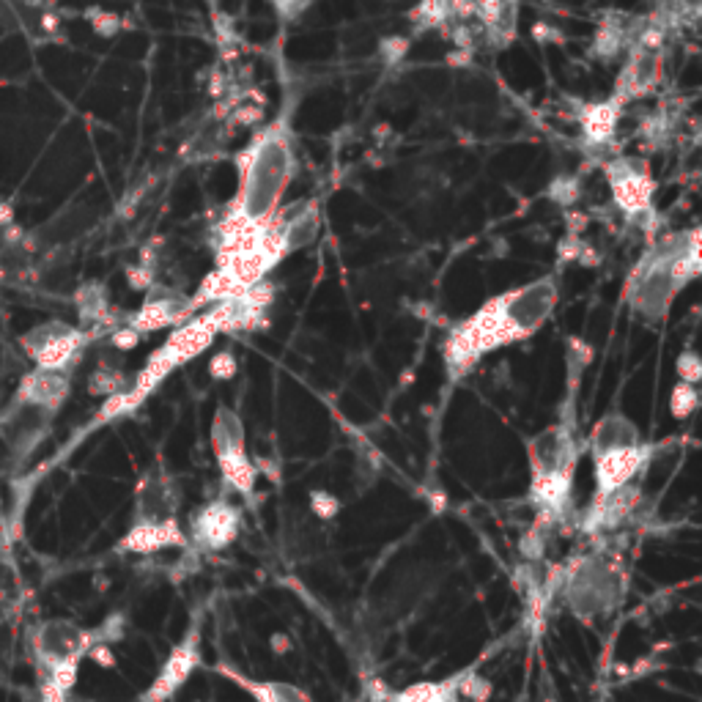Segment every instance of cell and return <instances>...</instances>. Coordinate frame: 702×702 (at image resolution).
<instances>
[{"label": "cell", "mask_w": 702, "mask_h": 702, "mask_svg": "<svg viewBox=\"0 0 702 702\" xmlns=\"http://www.w3.org/2000/svg\"><path fill=\"white\" fill-rule=\"evenodd\" d=\"M639 500H642V491L637 483H628L620 489L593 497L590 508H587L582 527L587 532H612L617 527H623L628 522V516H634Z\"/></svg>", "instance_id": "11"}, {"label": "cell", "mask_w": 702, "mask_h": 702, "mask_svg": "<svg viewBox=\"0 0 702 702\" xmlns=\"http://www.w3.org/2000/svg\"><path fill=\"white\" fill-rule=\"evenodd\" d=\"M560 593L571 615L585 623H596L620 607L623 574L604 554H587L565 571Z\"/></svg>", "instance_id": "4"}, {"label": "cell", "mask_w": 702, "mask_h": 702, "mask_svg": "<svg viewBox=\"0 0 702 702\" xmlns=\"http://www.w3.org/2000/svg\"><path fill=\"white\" fill-rule=\"evenodd\" d=\"M417 17L423 25H439L447 17V0H423L417 9Z\"/></svg>", "instance_id": "21"}, {"label": "cell", "mask_w": 702, "mask_h": 702, "mask_svg": "<svg viewBox=\"0 0 702 702\" xmlns=\"http://www.w3.org/2000/svg\"><path fill=\"white\" fill-rule=\"evenodd\" d=\"M642 445V434L639 428L620 412L601 417L590 434V456H601V453H612V450H623V447Z\"/></svg>", "instance_id": "14"}, {"label": "cell", "mask_w": 702, "mask_h": 702, "mask_svg": "<svg viewBox=\"0 0 702 702\" xmlns=\"http://www.w3.org/2000/svg\"><path fill=\"white\" fill-rule=\"evenodd\" d=\"M310 511L316 513L321 522H330V519H335L341 513V500L324 489L310 491Z\"/></svg>", "instance_id": "20"}, {"label": "cell", "mask_w": 702, "mask_h": 702, "mask_svg": "<svg viewBox=\"0 0 702 702\" xmlns=\"http://www.w3.org/2000/svg\"><path fill=\"white\" fill-rule=\"evenodd\" d=\"M187 543H192L201 552H223L236 541V535L242 530V513L236 505L228 500H212L201 505L190 516L187 527Z\"/></svg>", "instance_id": "6"}, {"label": "cell", "mask_w": 702, "mask_h": 702, "mask_svg": "<svg viewBox=\"0 0 702 702\" xmlns=\"http://www.w3.org/2000/svg\"><path fill=\"white\" fill-rule=\"evenodd\" d=\"M554 305H557L554 277H541L530 286L491 299L489 305H483L475 316H469L447 335L445 362L450 376L458 379L472 371L480 357H486L489 351L532 335L552 316Z\"/></svg>", "instance_id": "1"}, {"label": "cell", "mask_w": 702, "mask_h": 702, "mask_svg": "<svg viewBox=\"0 0 702 702\" xmlns=\"http://www.w3.org/2000/svg\"><path fill=\"white\" fill-rule=\"evenodd\" d=\"M66 395H69V379H66V373L44 371V368H36L33 373H28V376L22 379L20 390H17V398H20L22 406L42 409V412H50V415L61 409Z\"/></svg>", "instance_id": "13"}, {"label": "cell", "mask_w": 702, "mask_h": 702, "mask_svg": "<svg viewBox=\"0 0 702 702\" xmlns=\"http://www.w3.org/2000/svg\"><path fill=\"white\" fill-rule=\"evenodd\" d=\"M275 3H277V6H280V9L286 11V9H294L299 0H275Z\"/></svg>", "instance_id": "28"}, {"label": "cell", "mask_w": 702, "mask_h": 702, "mask_svg": "<svg viewBox=\"0 0 702 702\" xmlns=\"http://www.w3.org/2000/svg\"><path fill=\"white\" fill-rule=\"evenodd\" d=\"M118 25H121V22H118L116 14H107V11L94 14V28L102 33V36H113V33L118 31Z\"/></svg>", "instance_id": "25"}, {"label": "cell", "mask_w": 702, "mask_h": 702, "mask_svg": "<svg viewBox=\"0 0 702 702\" xmlns=\"http://www.w3.org/2000/svg\"><path fill=\"white\" fill-rule=\"evenodd\" d=\"M269 642H272V650H275V653H280V656L291 650V639H288V634H272V639H269Z\"/></svg>", "instance_id": "27"}, {"label": "cell", "mask_w": 702, "mask_h": 702, "mask_svg": "<svg viewBox=\"0 0 702 702\" xmlns=\"http://www.w3.org/2000/svg\"><path fill=\"white\" fill-rule=\"evenodd\" d=\"M530 500L541 511L543 519H563L571 505L576 472V439L574 428L554 426L541 431L530 442Z\"/></svg>", "instance_id": "3"}, {"label": "cell", "mask_w": 702, "mask_h": 702, "mask_svg": "<svg viewBox=\"0 0 702 702\" xmlns=\"http://www.w3.org/2000/svg\"><path fill=\"white\" fill-rule=\"evenodd\" d=\"M653 453H656V447L642 442V445L637 447H623V450H612V453L593 456L596 497L620 489V486H628V483H634L639 472H645Z\"/></svg>", "instance_id": "9"}, {"label": "cell", "mask_w": 702, "mask_h": 702, "mask_svg": "<svg viewBox=\"0 0 702 702\" xmlns=\"http://www.w3.org/2000/svg\"><path fill=\"white\" fill-rule=\"evenodd\" d=\"M678 373H681V382L686 384H697L702 376V365L700 360H697V354H683V357H678Z\"/></svg>", "instance_id": "22"}, {"label": "cell", "mask_w": 702, "mask_h": 702, "mask_svg": "<svg viewBox=\"0 0 702 702\" xmlns=\"http://www.w3.org/2000/svg\"><path fill=\"white\" fill-rule=\"evenodd\" d=\"M612 129H615V107L612 105L593 107V113H590V118H587V132H590V138H596V140L609 138V135H612Z\"/></svg>", "instance_id": "19"}, {"label": "cell", "mask_w": 702, "mask_h": 702, "mask_svg": "<svg viewBox=\"0 0 702 702\" xmlns=\"http://www.w3.org/2000/svg\"><path fill=\"white\" fill-rule=\"evenodd\" d=\"M217 672H220L223 678H228V681L234 683V686H239L242 692L250 694V697H253L256 702H313V697H310L305 689L294 686V683L258 681V678H247V675H242V672L225 667V664L223 667L217 664Z\"/></svg>", "instance_id": "15"}, {"label": "cell", "mask_w": 702, "mask_h": 702, "mask_svg": "<svg viewBox=\"0 0 702 702\" xmlns=\"http://www.w3.org/2000/svg\"><path fill=\"white\" fill-rule=\"evenodd\" d=\"M697 406H700V393H697V384L681 382L678 387H675V390H672V398H670L672 417L686 420V417L692 415V412H697Z\"/></svg>", "instance_id": "18"}, {"label": "cell", "mask_w": 702, "mask_h": 702, "mask_svg": "<svg viewBox=\"0 0 702 702\" xmlns=\"http://www.w3.org/2000/svg\"><path fill=\"white\" fill-rule=\"evenodd\" d=\"M138 338V332L127 324L124 330L113 332V346H118V349H135V346H138Z\"/></svg>", "instance_id": "26"}, {"label": "cell", "mask_w": 702, "mask_h": 702, "mask_svg": "<svg viewBox=\"0 0 702 702\" xmlns=\"http://www.w3.org/2000/svg\"><path fill=\"white\" fill-rule=\"evenodd\" d=\"M239 171H242L239 195L220 236L245 234L275 217L277 203L283 198L294 171L291 140L283 124L269 127L250 143V149L239 157Z\"/></svg>", "instance_id": "2"}, {"label": "cell", "mask_w": 702, "mask_h": 702, "mask_svg": "<svg viewBox=\"0 0 702 702\" xmlns=\"http://www.w3.org/2000/svg\"><path fill=\"white\" fill-rule=\"evenodd\" d=\"M173 546H187V535L179 527V519L173 522H151V524H129L127 535L116 543L118 554H154Z\"/></svg>", "instance_id": "12"}, {"label": "cell", "mask_w": 702, "mask_h": 702, "mask_svg": "<svg viewBox=\"0 0 702 702\" xmlns=\"http://www.w3.org/2000/svg\"><path fill=\"white\" fill-rule=\"evenodd\" d=\"M212 450L217 464H220V475H223L225 483L234 491H239L242 497H253L258 467L253 464V458L247 456L245 423L228 406H220L214 412Z\"/></svg>", "instance_id": "5"}, {"label": "cell", "mask_w": 702, "mask_h": 702, "mask_svg": "<svg viewBox=\"0 0 702 702\" xmlns=\"http://www.w3.org/2000/svg\"><path fill=\"white\" fill-rule=\"evenodd\" d=\"M198 664H201V626H192L187 637L171 650V656L165 659L157 678L151 681L146 692L140 694L138 702H168L184 683L190 681Z\"/></svg>", "instance_id": "8"}, {"label": "cell", "mask_w": 702, "mask_h": 702, "mask_svg": "<svg viewBox=\"0 0 702 702\" xmlns=\"http://www.w3.org/2000/svg\"><path fill=\"white\" fill-rule=\"evenodd\" d=\"M659 75H661V55L656 47H648V44H642L637 53H634V58H631V64L626 66V72H623V77H620V96H637V94H645V91H650V88L659 83Z\"/></svg>", "instance_id": "16"}, {"label": "cell", "mask_w": 702, "mask_h": 702, "mask_svg": "<svg viewBox=\"0 0 702 702\" xmlns=\"http://www.w3.org/2000/svg\"><path fill=\"white\" fill-rule=\"evenodd\" d=\"M236 373V360L231 351H220L212 360V376L214 379H231Z\"/></svg>", "instance_id": "23"}, {"label": "cell", "mask_w": 702, "mask_h": 702, "mask_svg": "<svg viewBox=\"0 0 702 702\" xmlns=\"http://www.w3.org/2000/svg\"><path fill=\"white\" fill-rule=\"evenodd\" d=\"M494 694L489 678H483L478 672H461V681H458V697L467 702H489Z\"/></svg>", "instance_id": "17"}, {"label": "cell", "mask_w": 702, "mask_h": 702, "mask_svg": "<svg viewBox=\"0 0 702 702\" xmlns=\"http://www.w3.org/2000/svg\"><path fill=\"white\" fill-rule=\"evenodd\" d=\"M179 519V491L168 475L149 472L138 483L135 491V516L132 524H151V522H173Z\"/></svg>", "instance_id": "10"}, {"label": "cell", "mask_w": 702, "mask_h": 702, "mask_svg": "<svg viewBox=\"0 0 702 702\" xmlns=\"http://www.w3.org/2000/svg\"><path fill=\"white\" fill-rule=\"evenodd\" d=\"M86 659H91L94 664H99V667H116V656H113V648L107 645V642H99V645H94V648L88 650Z\"/></svg>", "instance_id": "24"}, {"label": "cell", "mask_w": 702, "mask_h": 702, "mask_svg": "<svg viewBox=\"0 0 702 702\" xmlns=\"http://www.w3.org/2000/svg\"><path fill=\"white\" fill-rule=\"evenodd\" d=\"M83 343H86V335L66 327L61 321H50L44 327H36L22 338V346L28 351V357L36 362V368L61 373L77 360Z\"/></svg>", "instance_id": "7"}]
</instances>
